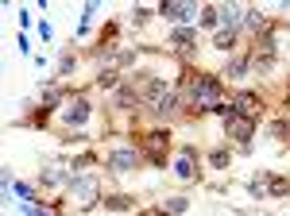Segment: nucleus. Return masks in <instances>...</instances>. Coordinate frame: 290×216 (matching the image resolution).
Here are the masks:
<instances>
[{"label":"nucleus","instance_id":"2","mask_svg":"<svg viewBox=\"0 0 290 216\" xmlns=\"http://www.w3.org/2000/svg\"><path fill=\"white\" fill-rule=\"evenodd\" d=\"M70 197H74L82 209H89L93 201H97V181H93V178H78V181H70Z\"/></svg>","mask_w":290,"mask_h":216},{"label":"nucleus","instance_id":"6","mask_svg":"<svg viewBox=\"0 0 290 216\" xmlns=\"http://www.w3.org/2000/svg\"><path fill=\"white\" fill-rule=\"evenodd\" d=\"M62 178H66V166H62V162H50V166H46V174H43L46 185H62Z\"/></svg>","mask_w":290,"mask_h":216},{"label":"nucleus","instance_id":"12","mask_svg":"<svg viewBox=\"0 0 290 216\" xmlns=\"http://www.w3.org/2000/svg\"><path fill=\"white\" fill-rule=\"evenodd\" d=\"M163 143H166L163 131H151V135H147V147H151V151H163Z\"/></svg>","mask_w":290,"mask_h":216},{"label":"nucleus","instance_id":"16","mask_svg":"<svg viewBox=\"0 0 290 216\" xmlns=\"http://www.w3.org/2000/svg\"><path fill=\"white\" fill-rule=\"evenodd\" d=\"M182 209H186V201H182V197H174V201L166 205V213H182Z\"/></svg>","mask_w":290,"mask_h":216},{"label":"nucleus","instance_id":"15","mask_svg":"<svg viewBox=\"0 0 290 216\" xmlns=\"http://www.w3.org/2000/svg\"><path fill=\"white\" fill-rule=\"evenodd\" d=\"M232 39H236L232 31H221V35H217V46H232Z\"/></svg>","mask_w":290,"mask_h":216},{"label":"nucleus","instance_id":"4","mask_svg":"<svg viewBox=\"0 0 290 216\" xmlns=\"http://www.w3.org/2000/svg\"><path fill=\"white\" fill-rule=\"evenodd\" d=\"M232 112H236V116H248V120H251V116L259 112V101H255L251 93H240V97H236V105H232Z\"/></svg>","mask_w":290,"mask_h":216},{"label":"nucleus","instance_id":"13","mask_svg":"<svg viewBox=\"0 0 290 216\" xmlns=\"http://www.w3.org/2000/svg\"><path fill=\"white\" fill-rule=\"evenodd\" d=\"M109 209H132V201H128V197H112Z\"/></svg>","mask_w":290,"mask_h":216},{"label":"nucleus","instance_id":"14","mask_svg":"<svg viewBox=\"0 0 290 216\" xmlns=\"http://www.w3.org/2000/svg\"><path fill=\"white\" fill-rule=\"evenodd\" d=\"M228 73H232V77H244L248 66H244V62H232V66H228Z\"/></svg>","mask_w":290,"mask_h":216},{"label":"nucleus","instance_id":"11","mask_svg":"<svg viewBox=\"0 0 290 216\" xmlns=\"http://www.w3.org/2000/svg\"><path fill=\"white\" fill-rule=\"evenodd\" d=\"M271 193H279V197L290 193V181H287V178H271Z\"/></svg>","mask_w":290,"mask_h":216},{"label":"nucleus","instance_id":"1","mask_svg":"<svg viewBox=\"0 0 290 216\" xmlns=\"http://www.w3.org/2000/svg\"><path fill=\"white\" fill-rule=\"evenodd\" d=\"M186 97H190V105L198 108V112H209V108H224L221 81H213V77H194Z\"/></svg>","mask_w":290,"mask_h":216},{"label":"nucleus","instance_id":"3","mask_svg":"<svg viewBox=\"0 0 290 216\" xmlns=\"http://www.w3.org/2000/svg\"><path fill=\"white\" fill-rule=\"evenodd\" d=\"M147 101H151L159 112H166V108L174 105V93H170V85H163V81H151V85H147Z\"/></svg>","mask_w":290,"mask_h":216},{"label":"nucleus","instance_id":"10","mask_svg":"<svg viewBox=\"0 0 290 216\" xmlns=\"http://www.w3.org/2000/svg\"><path fill=\"white\" fill-rule=\"evenodd\" d=\"M170 39H174V46H190V43H194V31H190V27H182V31H174Z\"/></svg>","mask_w":290,"mask_h":216},{"label":"nucleus","instance_id":"5","mask_svg":"<svg viewBox=\"0 0 290 216\" xmlns=\"http://www.w3.org/2000/svg\"><path fill=\"white\" fill-rule=\"evenodd\" d=\"M85 116H89V101H74L66 108V124H85Z\"/></svg>","mask_w":290,"mask_h":216},{"label":"nucleus","instance_id":"8","mask_svg":"<svg viewBox=\"0 0 290 216\" xmlns=\"http://www.w3.org/2000/svg\"><path fill=\"white\" fill-rule=\"evenodd\" d=\"M159 12H163V16H170V20H182V16H190V4H163Z\"/></svg>","mask_w":290,"mask_h":216},{"label":"nucleus","instance_id":"9","mask_svg":"<svg viewBox=\"0 0 290 216\" xmlns=\"http://www.w3.org/2000/svg\"><path fill=\"white\" fill-rule=\"evenodd\" d=\"M174 170H178L182 178L190 181V178H194V154H182V158H178V166H174Z\"/></svg>","mask_w":290,"mask_h":216},{"label":"nucleus","instance_id":"7","mask_svg":"<svg viewBox=\"0 0 290 216\" xmlns=\"http://www.w3.org/2000/svg\"><path fill=\"white\" fill-rule=\"evenodd\" d=\"M109 166H112V170H128V166H135V154L132 151H116L109 158Z\"/></svg>","mask_w":290,"mask_h":216}]
</instances>
